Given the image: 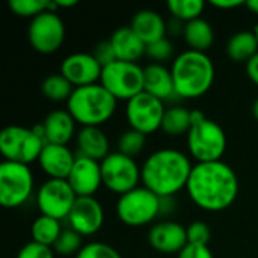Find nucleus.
Instances as JSON below:
<instances>
[{"instance_id": "41", "label": "nucleus", "mask_w": 258, "mask_h": 258, "mask_svg": "<svg viewBox=\"0 0 258 258\" xmlns=\"http://www.w3.org/2000/svg\"><path fill=\"white\" fill-rule=\"evenodd\" d=\"M56 5H57V9L59 8H70V6H76L77 5V0H54Z\"/></svg>"}, {"instance_id": "30", "label": "nucleus", "mask_w": 258, "mask_h": 258, "mask_svg": "<svg viewBox=\"0 0 258 258\" xmlns=\"http://www.w3.org/2000/svg\"><path fill=\"white\" fill-rule=\"evenodd\" d=\"M166 6L177 20L186 23L200 18L204 11L203 0H168Z\"/></svg>"}, {"instance_id": "43", "label": "nucleus", "mask_w": 258, "mask_h": 258, "mask_svg": "<svg viewBox=\"0 0 258 258\" xmlns=\"http://www.w3.org/2000/svg\"><path fill=\"white\" fill-rule=\"evenodd\" d=\"M252 113H254V118L258 121V97L255 98L254 104H252Z\"/></svg>"}, {"instance_id": "23", "label": "nucleus", "mask_w": 258, "mask_h": 258, "mask_svg": "<svg viewBox=\"0 0 258 258\" xmlns=\"http://www.w3.org/2000/svg\"><path fill=\"white\" fill-rule=\"evenodd\" d=\"M76 141L80 151L79 156L101 162L110 154L109 139L100 127H82L76 136Z\"/></svg>"}, {"instance_id": "27", "label": "nucleus", "mask_w": 258, "mask_h": 258, "mask_svg": "<svg viewBox=\"0 0 258 258\" xmlns=\"http://www.w3.org/2000/svg\"><path fill=\"white\" fill-rule=\"evenodd\" d=\"M60 233H62L60 221L45 216V215H39L30 227L32 240L36 243L50 246V248H53V245L59 239Z\"/></svg>"}, {"instance_id": "15", "label": "nucleus", "mask_w": 258, "mask_h": 258, "mask_svg": "<svg viewBox=\"0 0 258 258\" xmlns=\"http://www.w3.org/2000/svg\"><path fill=\"white\" fill-rule=\"evenodd\" d=\"M70 228L80 236H94L104 224V210L101 203L94 197H77L70 215Z\"/></svg>"}, {"instance_id": "1", "label": "nucleus", "mask_w": 258, "mask_h": 258, "mask_svg": "<svg viewBox=\"0 0 258 258\" xmlns=\"http://www.w3.org/2000/svg\"><path fill=\"white\" fill-rule=\"evenodd\" d=\"M186 190L200 209L222 212L236 201L239 178L234 169L222 160L197 163L192 168Z\"/></svg>"}, {"instance_id": "17", "label": "nucleus", "mask_w": 258, "mask_h": 258, "mask_svg": "<svg viewBox=\"0 0 258 258\" xmlns=\"http://www.w3.org/2000/svg\"><path fill=\"white\" fill-rule=\"evenodd\" d=\"M148 242L162 254H180L187 245V230L175 221L157 222L148 231Z\"/></svg>"}, {"instance_id": "31", "label": "nucleus", "mask_w": 258, "mask_h": 258, "mask_svg": "<svg viewBox=\"0 0 258 258\" xmlns=\"http://www.w3.org/2000/svg\"><path fill=\"white\" fill-rule=\"evenodd\" d=\"M145 142H147V135L135 128H128L118 139V151L128 157H135L144 150Z\"/></svg>"}, {"instance_id": "37", "label": "nucleus", "mask_w": 258, "mask_h": 258, "mask_svg": "<svg viewBox=\"0 0 258 258\" xmlns=\"http://www.w3.org/2000/svg\"><path fill=\"white\" fill-rule=\"evenodd\" d=\"M92 54L95 56V59H97L103 67H106V65H109V63H112V62L116 60V54H115V50H113V47H112L110 39L100 41V42L94 47Z\"/></svg>"}, {"instance_id": "40", "label": "nucleus", "mask_w": 258, "mask_h": 258, "mask_svg": "<svg viewBox=\"0 0 258 258\" xmlns=\"http://www.w3.org/2000/svg\"><path fill=\"white\" fill-rule=\"evenodd\" d=\"M210 3L219 9H233V8L245 5V2H242V0H212Z\"/></svg>"}, {"instance_id": "33", "label": "nucleus", "mask_w": 258, "mask_h": 258, "mask_svg": "<svg viewBox=\"0 0 258 258\" xmlns=\"http://www.w3.org/2000/svg\"><path fill=\"white\" fill-rule=\"evenodd\" d=\"M76 258H122L121 254L110 245L103 242H91L86 243Z\"/></svg>"}, {"instance_id": "11", "label": "nucleus", "mask_w": 258, "mask_h": 258, "mask_svg": "<svg viewBox=\"0 0 258 258\" xmlns=\"http://www.w3.org/2000/svg\"><path fill=\"white\" fill-rule=\"evenodd\" d=\"M29 42L32 48L42 54H51L60 48L65 39V24L54 11H44L29 24Z\"/></svg>"}, {"instance_id": "22", "label": "nucleus", "mask_w": 258, "mask_h": 258, "mask_svg": "<svg viewBox=\"0 0 258 258\" xmlns=\"http://www.w3.org/2000/svg\"><path fill=\"white\" fill-rule=\"evenodd\" d=\"M118 60L136 62L147 50V44L136 35L130 26L118 27L109 38Z\"/></svg>"}, {"instance_id": "42", "label": "nucleus", "mask_w": 258, "mask_h": 258, "mask_svg": "<svg viewBox=\"0 0 258 258\" xmlns=\"http://www.w3.org/2000/svg\"><path fill=\"white\" fill-rule=\"evenodd\" d=\"M245 5L248 6V9H249L251 12H254V14H257L258 15V0H248Z\"/></svg>"}, {"instance_id": "38", "label": "nucleus", "mask_w": 258, "mask_h": 258, "mask_svg": "<svg viewBox=\"0 0 258 258\" xmlns=\"http://www.w3.org/2000/svg\"><path fill=\"white\" fill-rule=\"evenodd\" d=\"M177 258H215L209 245H192L187 243L186 248L178 254Z\"/></svg>"}, {"instance_id": "28", "label": "nucleus", "mask_w": 258, "mask_h": 258, "mask_svg": "<svg viewBox=\"0 0 258 258\" xmlns=\"http://www.w3.org/2000/svg\"><path fill=\"white\" fill-rule=\"evenodd\" d=\"M41 91L45 98H48L50 101L59 103V101L70 100V97L74 91V86L65 76L57 73V74H50L42 80Z\"/></svg>"}, {"instance_id": "32", "label": "nucleus", "mask_w": 258, "mask_h": 258, "mask_svg": "<svg viewBox=\"0 0 258 258\" xmlns=\"http://www.w3.org/2000/svg\"><path fill=\"white\" fill-rule=\"evenodd\" d=\"M82 237L77 231H74L73 228L68 230H62L59 239L56 240V243L53 245V251L60 254V255H73V254H79V251L83 248L82 246Z\"/></svg>"}, {"instance_id": "7", "label": "nucleus", "mask_w": 258, "mask_h": 258, "mask_svg": "<svg viewBox=\"0 0 258 258\" xmlns=\"http://www.w3.org/2000/svg\"><path fill=\"white\" fill-rule=\"evenodd\" d=\"M160 212L162 198L145 186L119 195L116 203V215L119 221L128 227H144L153 222Z\"/></svg>"}, {"instance_id": "10", "label": "nucleus", "mask_w": 258, "mask_h": 258, "mask_svg": "<svg viewBox=\"0 0 258 258\" xmlns=\"http://www.w3.org/2000/svg\"><path fill=\"white\" fill-rule=\"evenodd\" d=\"M100 163L103 186H106L109 190L124 195L139 187L138 184L142 180V172L133 157L115 151Z\"/></svg>"}, {"instance_id": "24", "label": "nucleus", "mask_w": 258, "mask_h": 258, "mask_svg": "<svg viewBox=\"0 0 258 258\" xmlns=\"http://www.w3.org/2000/svg\"><path fill=\"white\" fill-rule=\"evenodd\" d=\"M183 35L190 50L204 51V53L212 47L215 41V30L212 24L201 17L186 23L183 27Z\"/></svg>"}, {"instance_id": "18", "label": "nucleus", "mask_w": 258, "mask_h": 258, "mask_svg": "<svg viewBox=\"0 0 258 258\" xmlns=\"http://www.w3.org/2000/svg\"><path fill=\"white\" fill-rule=\"evenodd\" d=\"M77 156L68 148V145H57V144H45L38 163L41 169L48 175V178H59L67 180Z\"/></svg>"}, {"instance_id": "20", "label": "nucleus", "mask_w": 258, "mask_h": 258, "mask_svg": "<svg viewBox=\"0 0 258 258\" xmlns=\"http://www.w3.org/2000/svg\"><path fill=\"white\" fill-rule=\"evenodd\" d=\"M144 91L162 101L177 95L171 70L157 62L148 63L144 68Z\"/></svg>"}, {"instance_id": "3", "label": "nucleus", "mask_w": 258, "mask_h": 258, "mask_svg": "<svg viewBox=\"0 0 258 258\" xmlns=\"http://www.w3.org/2000/svg\"><path fill=\"white\" fill-rule=\"evenodd\" d=\"M175 94L181 98H198L204 95L215 82V63L204 51L186 50L180 53L172 65Z\"/></svg>"}, {"instance_id": "29", "label": "nucleus", "mask_w": 258, "mask_h": 258, "mask_svg": "<svg viewBox=\"0 0 258 258\" xmlns=\"http://www.w3.org/2000/svg\"><path fill=\"white\" fill-rule=\"evenodd\" d=\"M9 8L15 15L26 18H35L44 11L57 12L54 0H9Z\"/></svg>"}, {"instance_id": "36", "label": "nucleus", "mask_w": 258, "mask_h": 258, "mask_svg": "<svg viewBox=\"0 0 258 258\" xmlns=\"http://www.w3.org/2000/svg\"><path fill=\"white\" fill-rule=\"evenodd\" d=\"M17 258H54V251L50 246L32 240L18 251Z\"/></svg>"}, {"instance_id": "44", "label": "nucleus", "mask_w": 258, "mask_h": 258, "mask_svg": "<svg viewBox=\"0 0 258 258\" xmlns=\"http://www.w3.org/2000/svg\"><path fill=\"white\" fill-rule=\"evenodd\" d=\"M254 33H255V36H257V39H258V24L255 26V29H254Z\"/></svg>"}, {"instance_id": "4", "label": "nucleus", "mask_w": 258, "mask_h": 258, "mask_svg": "<svg viewBox=\"0 0 258 258\" xmlns=\"http://www.w3.org/2000/svg\"><path fill=\"white\" fill-rule=\"evenodd\" d=\"M116 103L118 100L101 83H94L74 88L67 110L82 127H100L113 116Z\"/></svg>"}, {"instance_id": "6", "label": "nucleus", "mask_w": 258, "mask_h": 258, "mask_svg": "<svg viewBox=\"0 0 258 258\" xmlns=\"http://www.w3.org/2000/svg\"><path fill=\"white\" fill-rule=\"evenodd\" d=\"M45 141L38 127L8 125L0 133V153L8 162L29 165L39 159Z\"/></svg>"}, {"instance_id": "2", "label": "nucleus", "mask_w": 258, "mask_h": 258, "mask_svg": "<svg viewBox=\"0 0 258 258\" xmlns=\"http://www.w3.org/2000/svg\"><path fill=\"white\" fill-rule=\"evenodd\" d=\"M190 159L174 148H162L154 151L144 162L142 183L159 198H171L181 189H186L190 172Z\"/></svg>"}, {"instance_id": "25", "label": "nucleus", "mask_w": 258, "mask_h": 258, "mask_svg": "<svg viewBox=\"0 0 258 258\" xmlns=\"http://www.w3.org/2000/svg\"><path fill=\"white\" fill-rule=\"evenodd\" d=\"M258 53V39L254 30H240L227 42V54L234 62L248 63Z\"/></svg>"}, {"instance_id": "39", "label": "nucleus", "mask_w": 258, "mask_h": 258, "mask_svg": "<svg viewBox=\"0 0 258 258\" xmlns=\"http://www.w3.org/2000/svg\"><path fill=\"white\" fill-rule=\"evenodd\" d=\"M246 74L251 82H254L258 86V53L246 63Z\"/></svg>"}, {"instance_id": "16", "label": "nucleus", "mask_w": 258, "mask_h": 258, "mask_svg": "<svg viewBox=\"0 0 258 258\" xmlns=\"http://www.w3.org/2000/svg\"><path fill=\"white\" fill-rule=\"evenodd\" d=\"M67 180L77 197H94L103 184L101 163L85 156H77Z\"/></svg>"}, {"instance_id": "14", "label": "nucleus", "mask_w": 258, "mask_h": 258, "mask_svg": "<svg viewBox=\"0 0 258 258\" xmlns=\"http://www.w3.org/2000/svg\"><path fill=\"white\" fill-rule=\"evenodd\" d=\"M101 73L103 65L92 53L76 51L68 54L60 63V74L65 76L74 88L98 83Z\"/></svg>"}, {"instance_id": "21", "label": "nucleus", "mask_w": 258, "mask_h": 258, "mask_svg": "<svg viewBox=\"0 0 258 258\" xmlns=\"http://www.w3.org/2000/svg\"><path fill=\"white\" fill-rule=\"evenodd\" d=\"M130 27L147 45L166 38V23L163 17L153 9L138 11L132 18Z\"/></svg>"}, {"instance_id": "19", "label": "nucleus", "mask_w": 258, "mask_h": 258, "mask_svg": "<svg viewBox=\"0 0 258 258\" xmlns=\"http://www.w3.org/2000/svg\"><path fill=\"white\" fill-rule=\"evenodd\" d=\"M45 144L67 145L76 133V119L67 109L50 112L38 127Z\"/></svg>"}, {"instance_id": "26", "label": "nucleus", "mask_w": 258, "mask_h": 258, "mask_svg": "<svg viewBox=\"0 0 258 258\" xmlns=\"http://www.w3.org/2000/svg\"><path fill=\"white\" fill-rule=\"evenodd\" d=\"M190 127H192V110L181 106H174L166 109L160 128L169 136H181L184 133L187 135Z\"/></svg>"}, {"instance_id": "5", "label": "nucleus", "mask_w": 258, "mask_h": 258, "mask_svg": "<svg viewBox=\"0 0 258 258\" xmlns=\"http://www.w3.org/2000/svg\"><path fill=\"white\" fill-rule=\"evenodd\" d=\"M187 136V148L197 163L221 160L227 150V135L203 110H192V127Z\"/></svg>"}, {"instance_id": "8", "label": "nucleus", "mask_w": 258, "mask_h": 258, "mask_svg": "<svg viewBox=\"0 0 258 258\" xmlns=\"http://www.w3.org/2000/svg\"><path fill=\"white\" fill-rule=\"evenodd\" d=\"M100 83L116 100L128 101L144 91V68L136 62L116 59L103 67Z\"/></svg>"}, {"instance_id": "34", "label": "nucleus", "mask_w": 258, "mask_h": 258, "mask_svg": "<svg viewBox=\"0 0 258 258\" xmlns=\"http://www.w3.org/2000/svg\"><path fill=\"white\" fill-rule=\"evenodd\" d=\"M186 230H187V243L209 245L210 237H212V231L206 222H201V221L192 222Z\"/></svg>"}, {"instance_id": "13", "label": "nucleus", "mask_w": 258, "mask_h": 258, "mask_svg": "<svg viewBox=\"0 0 258 258\" xmlns=\"http://www.w3.org/2000/svg\"><path fill=\"white\" fill-rule=\"evenodd\" d=\"M77 195L70 186L68 180L48 178L36 192V204L41 215L62 221L68 218Z\"/></svg>"}, {"instance_id": "12", "label": "nucleus", "mask_w": 258, "mask_h": 258, "mask_svg": "<svg viewBox=\"0 0 258 258\" xmlns=\"http://www.w3.org/2000/svg\"><path fill=\"white\" fill-rule=\"evenodd\" d=\"M165 112L166 109L163 101L145 91L130 98L125 106V116L130 128L144 135L154 133L162 127Z\"/></svg>"}, {"instance_id": "9", "label": "nucleus", "mask_w": 258, "mask_h": 258, "mask_svg": "<svg viewBox=\"0 0 258 258\" xmlns=\"http://www.w3.org/2000/svg\"><path fill=\"white\" fill-rule=\"evenodd\" d=\"M33 192V174L29 165L3 160L0 163V204L5 209L23 206Z\"/></svg>"}, {"instance_id": "35", "label": "nucleus", "mask_w": 258, "mask_h": 258, "mask_svg": "<svg viewBox=\"0 0 258 258\" xmlns=\"http://www.w3.org/2000/svg\"><path fill=\"white\" fill-rule=\"evenodd\" d=\"M145 53L151 59H154L157 63H160V62H163V60H166V59H169L172 56V44H171L169 39L163 38V39H159V41H156L153 44H148Z\"/></svg>"}]
</instances>
